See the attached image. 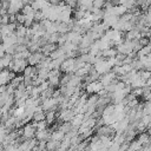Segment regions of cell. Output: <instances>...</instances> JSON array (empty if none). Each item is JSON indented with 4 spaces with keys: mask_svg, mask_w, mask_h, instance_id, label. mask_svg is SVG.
I'll list each match as a JSON object with an SVG mask.
<instances>
[{
    "mask_svg": "<svg viewBox=\"0 0 151 151\" xmlns=\"http://www.w3.org/2000/svg\"><path fill=\"white\" fill-rule=\"evenodd\" d=\"M55 119H57V117H55V112H54V110H48V111H46L45 120H46V123H47L48 125L53 124V123L55 122Z\"/></svg>",
    "mask_w": 151,
    "mask_h": 151,
    "instance_id": "obj_1",
    "label": "cell"
},
{
    "mask_svg": "<svg viewBox=\"0 0 151 151\" xmlns=\"http://www.w3.org/2000/svg\"><path fill=\"white\" fill-rule=\"evenodd\" d=\"M45 116H46V111L40 110V111H35L33 113V120L35 122H40V120H45Z\"/></svg>",
    "mask_w": 151,
    "mask_h": 151,
    "instance_id": "obj_2",
    "label": "cell"
},
{
    "mask_svg": "<svg viewBox=\"0 0 151 151\" xmlns=\"http://www.w3.org/2000/svg\"><path fill=\"white\" fill-rule=\"evenodd\" d=\"M138 41H139V44H140L142 46H145V45H147V44L150 42L149 38H146V37H143V38H140Z\"/></svg>",
    "mask_w": 151,
    "mask_h": 151,
    "instance_id": "obj_3",
    "label": "cell"
},
{
    "mask_svg": "<svg viewBox=\"0 0 151 151\" xmlns=\"http://www.w3.org/2000/svg\"><path fill=\"white\" fill-rule=\"evenodd\" d=\"M146 85H147V86H151V76H150L149 79L146 80Z\"/></svg>",
    "mask_w": 151,
    "mask_h": 151,
    "instance_id": "obj_4",
    "label": "cell"
},
{
    "mask_svg": "<svg viewBox=\"0 0 151 151\" xmlns=\"http://www.w3.org/2000/svg\"><path fill=\"white\" fill-rule=\"evenodd\" d=\"M149 40H150V42H151V34H150V37H149Z\"/></svg>",
    "mask_w": 151,
    "mask_h": 151,
    "instance_id": "obj_5",
    "label": "cell"
}]
</instances>
